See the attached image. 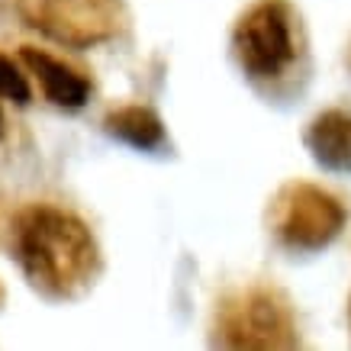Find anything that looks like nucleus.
I'll use <instances>...</instances> for the list:
<instances>
[{
	"label": "nucleus",
	"mask_w": 351,
	"mask_h": 351,
	"mask_svg": "<svg viewBox=\"0 0 351 351\" xmlns=\"http://www.w3.org/2000/svg\"><path fill=\"white\" fill-rule=\"evenodd\" d=\"M232 55L245 77L271 84L297 62V13L290 0H255L232 26Z\"/></svg>",
	"instance_id": "nucleus-3"
},
{
	"label": "nucleus",
	"mask_w": 351,
	"mask_h": 351,
	"mask_svg": "<svg viewBox=\"0 0 351 351\" xmlns=\"http://www.w3.org/2000/svg\"><path fill=\"white\" fill-rule=\"evenodd\" d=\"M20 58L32 75H36L45 100H49L52 107H58V110L87 107V100L94 94V84H90V77H87L84 71H77L75 64L62 62V58H55V55L43 52V49H36V45H23Z\"/></svg>",
	"instance_id": "nucleus-6"
},
{
	"label": "nucleus",
	"mask_w": 351,
	"mask_h": 351,
	"mask_svg": "<svg viewBox=\"0 0 351 351\" xmlns=\"http://www.w3.org/2000/svg\"><path fill=\"white\" fill-rule=\"evenodd\" d=\"M0 97L3 100H13V104H20L26 107L32 100V90H29V81L23 75L20 68L13 64V58L7 55H0Z\"/></svg>",
	"instance_id": "nucleus-9"
},
{
	"label": "nucleus",
	"mask_w": 351,
	"mask_h": 351,
	"mask_svg": "<svg viewBox=\"0 0 351 351\" xmlns=\"http://www.w3.org/2000/svg\"><path fill=\"white\" fill-rule=\"evenodd\" d=\"M23 26L64 49H97L129 26L126 0H16Z\"/></svg>",
	"instance_id": "nucleus-4"
},
{
	"label": "nucleus",
	"mask_w": 351,
	"mask_h": 351,
	"mask_svg": "<svg viewBox=\"0 0 351 351\" xmlns=\"http://www.w3.org/2000/svg\"><path fill=\"white\" fill-rule=\"evenodd\" d=\"M213 341L235 351H280L300 345L293 303L274 284H248L216 309Z\"/></svg>",
	"instance_id": "nucleus-2"
},
{
	"label": "nucleus",
	"mask_w": 351,
	"mask_h": 351,
	"mask_svg": "<svg viewBox=\"0 0 351 351\" xmlns=\"http://www.w3.org/2000/svg\"><path fill=\"white\" fill-rule=\"evenodd\" d=\"M0 303H3V287H0Z\"/></svg>",
	"instance_id": "nucleus-12"
},
{
	"label": "nucleus",
	"mask_w": 351,
	"mask_h": 351,
	"mask_svg": "<svg viewBox=\"0 0 351 351\" xmlns=\"http://www.w3.org/2000/svg\"><path fill=\"white\" fill-rule=\"evenodd\" d=\"M10 248L29 287L55 303L90 293L104 271V255L90 226L55 203L23 206L13 219Z\"/></svg>",
	"instance_id": "nucleus-1"
},
{
	"label": "nucleus",
	"mask_w": 351,
	"mask_h": 351,
	"mask_svg": "<svg viewBox=\"0 0 351 351\" xmlns=\"http://www.w3.org/2000/svg\"><path fill=\"white\" fill-rule=\"evenodd\" d=\"M348 329H351V300H348Z\"/></svg>",
	"instance_id": "nucleus-11"
},
{
	"label": "nucleus",
	"mask_w": 351,
	"mask_h": 351,
	"mask_svg": "<svg viewBox=\"0 0 351 351\" xmlns=\"http://www.w3.org/2000/svg\"><path fill=\"white\" fill-rule=\"evenodd\" d=\"M0 138H3V113H0Z\"/></svg>",
	"instance_id": "nucleus-10"
},
{
	"label": "nucleus",
	"mask_w": 351,
	"mask_h": 351,
	"mask_svg": "<svg viewBox=\"0 0 351 351\" xmlns=\"http://www.w3.org/2000/svg\"><path fill=\"white\" fill-rule=\"evenodd\" d=\"M309 158L329 174H351V113L322 110L306 123L303 132Z\"/></svg>",
	"instance_id": "nucleus-7"
},
{
	"label": "nucleus",
	"mask_w": 351,
	"mask_h": 351,
	"mask_svg": "<svg viewBox=\"0 0 351 351\" xmlns=\"http://www.w3.org/2000/svg\"><path fill=\"white\" fill-rule=\"evenodd\" d=\"M104 129L110 138H117L136 152H145V155H158V152L171 149L165 119L145 104H126V107L110 110L104 117Z\"/></svg>",
	"instance_id": "nucleus-8"
},
{
	"label": "nucleus",
	"mask_w": 351,
	"mask_h": 351,
	"mask_svg": "<svg viewBox=\"0 0 351 351\" xmlns=\"http://www.w3.org/2000/svg\"><path fill=\"white\" fill-rule=\"evenodd\" d=\"M348 223L345 203L319 184L290 181L271 203V232L293 255H316L329 248Z\"/></svg>",
	"instance_id": "nucleus-5"
}]
</instances>
